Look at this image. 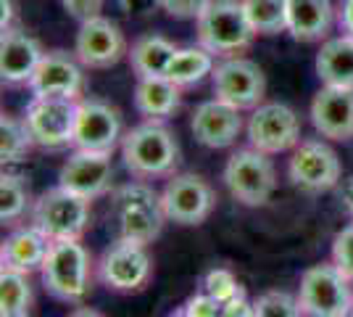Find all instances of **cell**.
I'll return each instance as SVG.
<instances>
[{"label":"cell","instance_id":"1","mask_svg":"<svg viewBox=\"0 0 353 317\" xmlns=\"http://www.w3.org/2000/svg\"><path fill=\"white\" fill-rule=\"evenodd\" d=\"M121 159L127 172L140 180L174 175L179 166V143L174 133L159 119L143 122L121 137Z\"/></svg>","mask_w":353,"mask_h":317},{"label":"cell","instance_id":"2","mask_svg":"<svg viewBox=\"0 0 353 317\" xmlns=\"http://www.w3.org/2000/svg\"><path fill=\"white\" fill-rule=\"evenodd\" d=\"M198 21V46L214 56L232 59L253 43L256 30L250 27L243 0H211Z\"/></svg>","mask_w":353,"mask_h":317},{"label":"cell","instance_id":"3","mask_svg":"<svg viewBox=\"0 0 353 317\" xmlns=\"http://www.w3.org/2000/svg\"><path fill=\"white\" fill-rule=\"evenodd\" d=\"M111 209L119 220L121 238L148 246L161 236L166 220L161 196L153 188H148L145 182H130L117 188L111 198Z\"/></svg>","mask_w":353,"mask_h":317},{"label":"cell","instance_id":"4","mask_svg":"<svg viewBox=\"0 0 353 317\" xmlns=\"http://www.w3.org/2000/svg\"><path fill=\"white\" fill-rule=\"evenodd\" d=\"M43 286L61 302H82L90 294V254L79 241H50L43 267Z\"/></svg>","mask_w":353,"mask_h":317},{"label":"cell","instance_id":"5","mask_svg":"<svg viewBox=\"0 0 353 317\" xmlns=\"http://www.w3.org/2000/svg\"><path fill=\"white\" fill-rule=\"evenodd\" d=\"M32 225L48 241H79L90 225V198L56 185L34 201Z\"/></svg>","mask_w":353,"mask_h":317},{"label":"cell","instance_id":"6","mask_svg":"<svg viewBox=\"0 0 353 317\" xmlns=\"http://www.w3.org/2000/svg\"><path fill=\"white\" fill-rule=\"evenodd\" d=\"M298 307L303 317H348L353 294L348 278L335 265H314L301 275Z\"/></svg>","mask_w":353,"mask_h":317},{"label":"cell","instance_id":"7","mask_svg":"<svg viewBox=\"0 0 353 317\" xmlns=\"http://www.w3.org/2000/svg\"><path fill=\"white\" fill-rule=\"evenodd\" d=\"M224 185L243 206H264L277 188V172L269 153L253 146L235 151L224 164Z\"/></svg>","mask_w":353,"mask_h":317},{"label":"cell","instance_id":"8","mask_svg":"<svg viewBox=\"0 0 353 317\" xmlns=\"http://www.w3.org/2000/svg\"><path fill=\"white\" fill-rule=\"evenodd\" d=\"M77 108H79V101H72V98L34 95L32 104L27 106V114H24V122L30 127L34 146L63 148V146L74 143Z\"/></svg>","mask_w":353,"mask_h":317},{"label":"cell","instance_id":"9","mask_svg":"<svg viewBox=\"0 0 353 317\" xmlns=\"http://www.w3.org/2000/svg\"><path fill=\"white\" fill-rule=\"evenodd\" d=\"M214 93L224 104L235 106L240 111L245 108H256L261 106L266 93V77L264 69L250 59H224L221 64L214 66Z\"/></svg>","mask_w":353,"mask_h":317},{"label":"cell","instance_id":"10","mask_svg":"<svg viewBox=\"0 0 353 317\" xmlns=\"http://www.w3.org/2000/svg\"><path fill=\"white\" fill-rule=\"evenodd\" d=\"M74 56L88 69H108L117 66L124 56H130L124 32L108 16H90L79 21V32L74 40Z\"/></svg>","mask_w":353,"mask_h":317},{"label":"cell","instance_id":"11","mask_svg":"<svg viewBox=\"0 0 353 317\" xmlns=\"http://www.w3.org/2000/svg\"><path fill=\"white\" fill-rule=\"evenodd\" d=\"M248 143L264 153L290 151L301 140V119L290 106L285 104H261L253 108L248 124Z\"/></svg>","mask_w":353,"mask_h":317},{"label":"cell","instance_id":"12","mask_svg":"<svg viewBox=\"0 0 353 317\" xmlns=\"http://www.w3.org/2000/svg\"><path fill=\"white\" fill-rule=\"evenodd\" d=\"M163 214L176 225H201L216 206L214 188L201 175H174L161 193Z\"/></svg>","mask_w":353,"mask_h":317},{"label":"cell","instance_id":"13","mask_svg":"<svg viewBox=\"0 0 353 317\" xmlns=\"http://www.w3.org/2000/svg\"><path fill=\"white\" fill-rule=\"evenodd\" d=\"M121 114L117 106L101 98H82L77 108L74 127V148L79 151L111 153L121 143Z\"/></svg>","mask_w":353,"mask_h":317},{"label":"cell","instance_id":"14","mask_svg":"<svg viewBox=\"0 0 353 317\" xmlns=\"http://www.w3.org/2000/svg\"><path fill=\"white\" fill-rule=\"evenodd\" d=\"M98 270H101L105 286L127 294V291H140L150 280L153 262L148 257L143 243L119 238L103 251Z\"/></svg>","mask_w":353,"mask_h":317},{"label":"cell","instance_id":"15","mask_svg":"<svg viewBox=\"0 0 353 317\" xmlns=\"http://www.w3.org/2000/svg\"><path fill=\"white\" fill-rule=\"evenodd\" d=\"M290 180L306 191H330L340 180V159L322 140H301L290 156Z\"/></svg>","mask_w":353,"mask_h":317},{"label":"cell","instance_id":"16","mask_svg":"<svg viewBox=\"0 0 353 317\" xmlns=\"http://www.w3.org/2000/svg\"><path fill=\"white\" fill-rule=\"evenodd\" d=\"M30 90L34 95H48V98L82 101L85 75H82L79 59L69 56L66 50H48L40 61V66L32 75Z\"/></svg>","mask_w":353,"mask_h":317},{"label":"cell","instance_id":"17","mask_svg":"<svg viewBox=\"0 0 353 317\" xmlns=\"http://www.w3.org/2000/svg\"><path fill=\"white\" fill-rule=\"evenodd\" d=\"M114 177V164H111V153L101 151H77L63 162L59 172V185L72 191L77 196L98 198L111 188Z\"/></svg>","mask_w":353,"mask_h":317},{"label":"cell","instance_id":"18","mask_svg":"<svg viewBox=\"0 0 353 317\" xmlns=\"http://www.w3.org/2000/svg\"><path fill=\"white\" fill-rule=\"evenodd\" d=\"M45 50L40 40L21 27H8L0 37V77L6 85H30Z\"/></svg>","mask_w":353,"mask_h":317},{"label":"cell","instance_id":"19","mask_svg":"<svg viewBox=\"0 0 353 317\" xmlns=\"http://www.w3.org/2000/svg\"><path fill=\"white\" fill-rule=\"evenodd\" d=\"M192 137L206 148H227L243 133V117L240 108L224 104L219 98L203 101L192 111L190 122Z\"/></svg>","mask_w":353,"mask_h":317},{"label":"cell","instance_id":"20","mask_svg":"<svg viewBox=\"0 0 353 317\" xmlns=\"http://www.w3.org/2000/svg\"><path fill=\"white\" fill-rule=\"evenodd\" d=\"M311 122L316 133L330 140H351L353 137V88L324 85L311 101Z\"/></svg>","mask_w":353,"mask_h":317},{"label":"cell","instance_id":"21","mask_svg":"<svg viewBox=\"0 0 353 317\" xmlns=\"http://www.w3.org/2000/svg\"><path fill=\"white\" fill-rule=\"evenodd\" d=\"M48 249H50V241L34 225L14 230L0 249L3 270H16L24 272V275L40 270L45 257H48Z\"/></svg>","mask_w":353,"mask_h":317},{"label":"cell","instance_id":"22","mask_svg":"<svg viewBox=\"0 0 353 317\" xmlns=\"http://www.w3.org/2000/svg\"><path fill=\"white\" fill-rule=\"evenodd\" d=\"M330 0H288V32L301 43L324 40L332 30Z\"/></svg>","mask_w":353,"mask_h":317},{"label":"cell","instance_id":"23","mask_svg":"<svg viewBox=\"0 0 353 317\" xmlns=\"http://www.w3.org/2000/svg\"><path fill=\"white\" fill-rule=\"evenodd\" d=\"M182 88L166 77H140L134 85V108L148 119H163L182 104Z\"/></svg>","mask_w":353,"mask_h":317},{"label":"cell","instance_id":"24","mask_svg":"<svg viewBox=\"0 0 353 317\" xmlns=\"http://www.w3.org/2000/svg\"><path fill=\"white\" fill-rule=\"evenodd\" d=\"M316 75L324 85L353 88V35L327 40L316 56Z\"/></svg>","mask_w":353,"mask_h":317},{"label":"cell","instance_id":"25","mask_svg":"<svg viewBox=\"0 0 353 317\" xmlns=\"http://www.w3.org/2000/svg\"><path fill=\"white\" fill-rule=\"evenodd\" d=\"M174 53L176 46L172 40H166L163 35H143L130 48V64H132L137 79L140 77H163Z\"/></svg>","mask_w":353,"mask_h":317},{"label":"cell","instance_id":"26","mask_svg":"<svg viewBox=\"0 0 353 317\" xmlns=\"http://www.w3.org/2000/svg\"><path fill=\"white\" fill-rule=\"evenodd\" d=\"M214 72V53H208L206 48H176L174 59L166 66V79H172L179 88L198 85L206 75Z\"/></svg>","mask_w":353,"mask_h":317},{"label":"cell","instance_id":"27","mask_svg":"<svg viewBox=\"0 0 353 317\" xmlns=\"http://www.w3.org/2000/svg\"><path fill=\"white\" fill-rule=\"evenodd\" d=\"M34 140L24 119H16L14 114H3L0 119V162L3 164H19L32 151Z\"/></svg>","mask_w":353,"mask_h":317},{"label":"cell","instance_id":"28","mask_svg":"<svg viewBox=\"0 0 353 317\" xmlns=\"http://www.w3.org/2000/svg\"><path fill=\"white\" fill-rule=\"evenodd\" d=\"M243 8L256 35L288 32V0H243Z\"/></svg>","mask_w":353,"mask_h":317},{"label":"cell","instance_id":"29","mask_svg":"<svg viewBox=\"0 0 353 317\" xmlns=\"http://www.w3.org/2000/svg\"><path fill=\"white\" fill-rule=\"evenodd\" d=\"M30 206V185L21 175L3 172L0 177V220L3 225L16 222Z\"/></svg>","mask_w":353,"mask_h":317},{"label":"cell","instance_id":"30","mask_svg":"<svg viewBox=\"0 0 353 317\" xmlns=\"http://www.w3.org/2000/svg\"><path fill=\"white\" fill-rule=\"evenodd\" d=\"M32 302V288L24 272H0V312H27Z\"/></svg>","mask_w":353,"mask_h":317},{"label":"cell","instance_id":"31","mask_svg":"<svg viewBox=\"0 0 353 317\" xmlns=\"http://www.w3.org/2000/svg\"><path fill=\"white\" fill-rule=\"evenodd\" d=\"M256 317H301L298 299L282 294V291H269L264 296H259V302L253 304Z\"/></svg>","mask_w":353,"mask_h":317},{"label":"cell","instance_id":"32","mask_svg":"<svg viewBox=\"0 0 353 317\" xmlns=\"http://www.w3.org/2000/svg\"><path fill=\"white\" fill-rule=\"evenodd\" d=\"M203 288H206L208 296H214L219 304L232 302L235 296H240V294H243V288H240V283H237L235 275H232L230 270H221V267H216V270L208 272L206 280H203Z\"/></svg>","mask_w":353,"mask_h":317},{"label":"cell","instance_id":"33","mask_svg":"<svg viewBox=\"0 0 353 317\" xmlns=\"http://www.w3.org/2000/svg\"><path fill=\"white\" fill-rule=\"evenodd\" d=\"M332 265L353 280V225L343 227L332 241Z\"/></svg>","mask_w":353,"mask_h":317},{"label":"cell","instance_id":"34","mask_svg":"<svg viewBox=\"0 0 353 317\" xmlns=\"http://www.w3.org/2000/svg\"><path fill=\"white\" fill-rule=\"evenodd\" d=\"M211 0H161V8L174 19H198Z\"/></svg>","mask_w":353,"mask_h":317},{"label":"cell","instance_id":"35","mask_svg":"<svg viewBox=\"0 0 353 317\" xmlns=\"http://www.w3.org/2000/svg\"><path fill=\"white\" fill-rule=\"evenodd\" d=\"M221 315V304L208 296V294H198L192 296L190 302L185 304V312L182 317H219Z\"/></svg>","mask_w":353,"mask_h":317},{"label":"cell","instance_id":"36","mask_svg":"<svg viewBox=\"0 0 353 317\" xmlns=\"http://www.w3.org/2000/svg\"><path fill=\"white\" fill-rule=\"evenodd\" d=\"M61 3L69 11V16L79 19V21H85L90 16H98L101 14V6H103V0H61Z\"/></svg>","mask_w":353,"mask_h":317},{"label":"cell","instance_id":"37","mask_svg":"<svg viewBox=\"0 0 353 317\" xmlns=\"http://www.w3.org/2000/svg\"><path fill=\"white\" fill-rule=\"evenodd\" d=\"M219 317H256V309H253V304L245 302V294H240L232 302L221 304Z\"/></svg>","mask_w":353,"mask_h":317},{"label":"cell","instance_id":"38","mask_svg":"<svg viewBox=\"0 0 353 317\" xmlns=\"http://www.w3.org/2000/svg\"><path fill=\"white\" fill-rule=\"evenodd\" d=\"M119 3H121V8L130 16H145L156 6H161V0H119Z\"/></svg>","mask_w":353,"mask_h":317},{"label":"cell","instance_id":"39","mask_svg":"<svg viewBox=\"0 0 353 317\" xmlns=\"http://www.w3.org/2000/svg\"><path fill=\"white\" fill-rule=\"evenodd\" d=\"M340 24L343 30L353 35V0H343V11H340Z\"/></svg>","mask_w":353,"mask_h":317},{"label":"cell","instance_id":"40","mask_svg":"<svg viewBox=\"0 0 353 317\" xmlns=\"http://www.w3.org/2000/svg\"><path fill=\"white\" fill-rule=\"evenodd\" d=\"M0 6H3V21H0V27L8 30L11 27V19H14V6H11V0H0Z\"/></svg>","mask_w":353,"mask_h":317},{"label":"cell","instance_id":"41","mask_svg":"<svg viewBox=\"0 0 353 317\" xmlns=\"http://www.w3.org/2000/svg\"><path fill=\"white\" fill-rule=\"evenodd\" d=\"M69 317H103L98 309H90V307H79V309H74Z\"/></svg>","mask_w":353,"mask_h":317},{"label":"cell","instance_id":"42","mask_svg":"<svg viewBox=\"0 0 353 317\" xmlns=\"http://www.w3.org/2000/svg\"><path fill=\"white\" fill-rule=\"evenodd\" d=\"M343 201H345V206L351 209V214H353V180L343 188Z\"/></svg>","mask_w":353,"mask_h":317},{"label":"cell","instance_id":"43","mask_svg":"<svg viewBox=\"0 0 353 317\" xmlns=\"http://www.w3.org/2000/svg\"><path fill=\"white\" fill-rule=\"evenodd\" d=\"M0 317H30L27 312H0Z\"/></svg>","mask_w":353,"mask_h":317},{"label":"cell","instance_id":"44","mask_svg":"<svg viewBox=\"0 0 353 317\" xmlns=\"http://www.w3.org/2000/svg\"><path fill=\"white\" fill-rule=\"evenodd\" d=\"M351 317H353V309H351Z\"/></svg>","mask_w":353,"mask_h":317}]
</instances>
